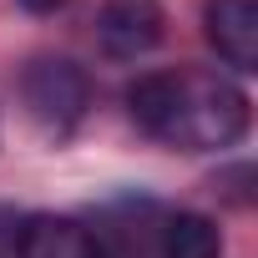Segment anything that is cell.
Listing matches in <instances>:
<instances>
[{
  "label": "cell",
  "mask_w": 258,
  "mask_h": 258,
  "mask_svg": "<svg viewBox=\"0 0 258 258\" xmlns=\"http://www.w3.org/2000/svg\"><path fill=\"white\" fill-rule=\"evenodd\" d=\"M21 6L31 11V16H51V11H61L66 0H21Z\"/></svg>",
  "instance_id": "obj_7"
},
{
  "label": "cell",
  "mask_w": 258,
  "mask_h": 258,
  "mask_svg": "<svg viewBox=\"0 0 258 258\" xmlns=\"http://www.w3.org/2000/svg\"><path fill=\"white\" fill-rule=\"evenodd\" d=\"M16 253L21 258H106L96 233L76 218H56V213H36L21 223L16 233Z\"/></svg>",
  "instance_id": "obj_5"
},
{
  "label": "cell",
  "mask_w": 258,
  "mask_h": 258,
  "mask_svg": "<svg viewBox=\"0 0 258 258\" xmlns=\"http://www.w3.org/2000/svg\"><path fill=\"white\" fill-rule=\"evenodd\" d=\"M157 258H223V233L203 213H167L152 238Z\"/></svg>",
  "instance_id": "obj_6"
},
{
  "label": "cell",
  "mask_w": 258,
  "mask_h": 258,
  "mask_svg": "<svg viewBox=\"0 0 258 258\" xmlns=\"http://www.w3.org/2000/svg\"><path fill=\"white\" fill-rule=\"evenodd\" d=\"M126 111L147 137L182 152H218L248 132V91L203 66L137 76L126 86Z\"/></svg>",
  "instance_id": "obj_1"
},
{
  "label": "cell",
  "mask_w": 258,
  "mask_h": 258,
  "mask_svg": "<svg viewBox=\"0 0 258 258\" xmlns=\"http://www.w3.org/2000/svg\"><path fill=\"white\" fill-rule=\"evenodd\" d=\"M203 31H208V46L233 71L258 66V0H208Z\"/></svg>",
  "instance_id": "obj_4"
},
{
  "label": "cell",
  "mask_w": 258,
  "mask_h": 258,
  "mask_svg": "<svg viewBox=\"0 0 258 258\" xmlns=\"http://www.w3.org/2000/svg\"><path fill=\"white\" fill-rule=\"evenodd\" d=\"M167 36V11L157 0H101L96 41L111 61H142Z\"/></svg>",
  "instance_id": "obj_3"
},
{
  "label": "cell",
  "mask_w": 258,
  "mask_h": 258,
  "mask_svg": "<svg viewBox=\"0 0 258 258\" xmlns=\"http://www.w3.org/2000/svg\"><path fill=\"white\" fill-rule=\"evenodd\" d=\"M21 96H26V111L46 126V132L66 137L86 116V106H91V81L66 56H36L21 71Z\"/></svg>",
  "instance_id": "obj_2"
}]
</instances>
